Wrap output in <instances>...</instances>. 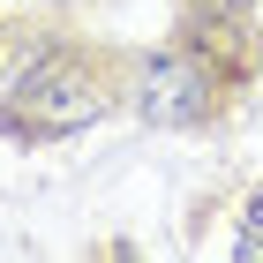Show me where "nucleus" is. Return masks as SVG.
I'll return each instance as SVG.
<instances>
[{
  "label": "nucleus",
  "instance_id": "1",
  "mask_svg": "<svg viewBox=\"0 0 263 263\" xmlns=\"http://www.w3.org/2000/svg\"><path fill=\"white\" fill-rule=\"evenodd\" d=\"M15 90H23V98L0 113L15 136H76V128L105 121V105H113V98H105V83L90 76L83 61H68V53H45V61H30Z\"/></svg>",
  "mask_w": 263,
  "mask_h": 263
},
{
  "label": "nucleus",
  "instance_id": "2",
  "mask_svg": "<svg viewBox=\"0 0 263 263\" xmlns=\"http://www.w3.org/2000/svg\"><path fill=\"white\" fill-rule=\"evenodd\" d=\"M143 113H151V121H165V128L203 121V113H211V83H203V68H188V61H158L151 76H143Z\"/></svg>",
  "mask_w": 263,
  "mask_h": 263
},
{
  "label": "nucleus",
  "instance_id": "3",
  "mask_svg": "<svg viewBox=\"0 0 263 263\" xmlns=\"http://www.w3.org/2000/svg\"><path fill=\"white\" fill-rule=\"evenodd\" d=\"M241 256H248V263H263V196L248 203V226H241Z\"/></svg>",
  "mask_w": 263,
  "mask_h": 263
}]
</instances>
